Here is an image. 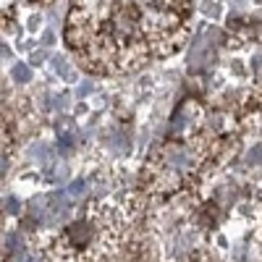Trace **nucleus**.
Listing matches in <instances>:
<instances>
[{"instance_id": "obj_1", "label": "nucleus", "mask_w": 262, "mask_h": 262, "mask_svg": "<svg viewBox=\"0 0 262 262\" xmlns=\"http://www.w3.org/2000/svg\"><path fill=\"white\" fill-rule=\"evenodd\" d=\"M196 163H200V152L194 149V144H181V142L168 144L160 152V158L155 160L158 186H163V189L179 186L196 170Z\"/></svg>"}, {"instance_id": "obj_2", "label": "nucleus", "mask_w": 262, "mask_h": 262, "mask_svg": "<svg viewBox=\"0 0 262 262\" xmlns=\"http://www.w3.org/2000/svg\"><path fill=\"white\" fill-rule=\"evenodd\" d=\"M202 118V111H200V105H196L194 100H186L176 116H173V123H170V137H184L189 134V131H194L196 121Z\"/></svg>"}, {"instance_id": "obj_3", "label": "nucleus", "mask_w": 262, "mask_h": 262, "mask_svg": "<svg viewBox=\"0 0 262 262\" xmlns=\"http://www.w3.org/2000/svg\"><path fill=\"white\" fill-rule=\"evenodd\" d=\"M55 69H58V74H60L63 79H74V76H76V74H74V66L66 63V58H55Z\"/></svg>"}, {"instance_id": "obj_4", "label": "nucleus", "mask_w": 262, "mask_h": 262, "mask_svg": "<svg viewBox=\"0 0 262 262\" xmlns=\"http://www.w3.org/2000/svg\"><path fill=\"white\" fill-rule=\"evenodd\" d=\"M11 76H13L16 81H29V79H32V71L27 69L24 63H18V66H13V71H11Z\"/></svg>"}, {"instance_id": "obj_5", "label": "nucleus", "mask_w": 262, "mask_h": 262, "mask_svg": "<svg viewBox=\"0 0 262 262\" xmlns=\"http://www.w3.org/2000/svg\"><path fill=\"white\" fill-rule=\"evenodd\" d=\"M84 189H86V186H84V181H76V184H71V186H69V194H71V196H79V194H84Z\"/></svg>"}, {"instance_id": "obj_6", "label": "nucleus", "mask_w": 262, "mask_h": 262, "mask_svg": "<svg viewBox=\"0 0 262 262\" xmlns=\"http://www.w3.org/2000/svg\"><path fill=\"white\" fill-rule=\"evenodd\" d=\"M202 11L205 13H217V6L215 3H202Z\"/></svg>"}]
</instances>
